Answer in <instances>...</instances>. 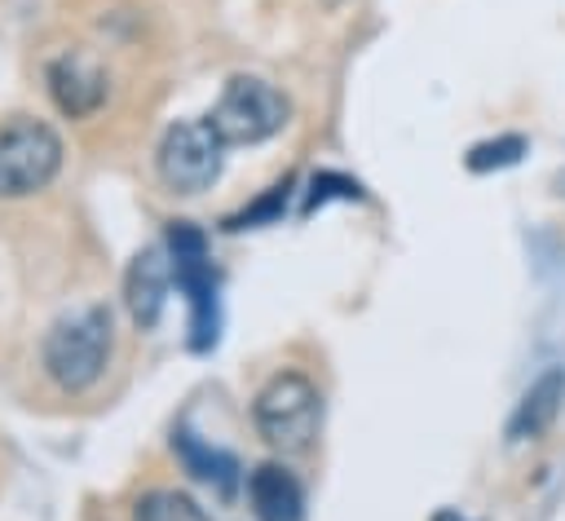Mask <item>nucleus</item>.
<instances>
[{
	"label": "nucleus",
	"instance_id": "obj_1",
	"mask_svg": "<svg viewBox=\"0 0 565 521\" xmlns=\"http://www.w3.org/2000/svg\"><path fill=\"white\" fill-rule=\"evenodd\" d=\"M110 358V313L102 305L75 309L66 318H57L40 344V362L44 375L62 389V393H84L102 380Z\"/></svg>",
	"mask_w": 565,
	"mask_h": 521
},
{
	"label": "nucleus",
	"instance_id": "obj_2",
	"mask_svg": "<svg viewBox=\"0 0 565 521\" xmlns=\"http://www.w3.org/2000/svg\"><path fill=\"white\" fill-rule=\"evenodd\" d=\"M256 433L282 455H305L322 424V393L300 371H278L252 402Z\"/></svg>",
	"mask_w": 565,
	"mask_h": 521
},
{
	"label": "nucleus",
	"instance_id": "obj_3",
	"mask_svg": "<svg viewBox=\"0 0 565 521\" xmlns=\"http://www.w3.org/2000/svg\"><path fill=\"white\" fill-rule=\"evenodd\" d=\"M62 137L31 115H18L9 124H0V199H31L40 190H49L62 172Z\"/></svg>",
	"mask_w": 565,
	"mask_h": 521
},
{
	"label": "nucleus",
	"instance_id": "obj_4",
	"mask_svg": "<svg viewBox=\"0 0 565 521\" xmlns=\"http://www.w3.org/2000/svg\"><path fill=\"white\" fill-rule=\"evenodd\" d=\"M287 115L291 106L274 84L256 75H234L221 88L216 106L207 110V124L225 146H256V141H269L287 124Z\"/></svg>",
	"mask_w": 565,
	"mask_h": 521
},
{
	"label": "nucleus",
	"instance_id": "obj_5",
	"mask_svg": "<svg viewBox=\"0 0 565 521\" xmlns=\"http://www.w3.org/2000/svg\"><path fill=\"white\" fill-rule=\"evenodd\" d=\"M154 168L172 194H203L225 168V141L207 119H177L154 150Z\"/></svg>",
	"mask_w": 565,
	"mask_h": 521
},
{
	"label": "nucleus",
	"instance_id": "obj_6",
	"mask_svg": "<svg viewBox=\"0 0 565 521\" xmlns=\"http://www.w3.org/2000/svg\"><path fill=\"white\" fill-rule=\"evenodd\" d=\"M168 260H172V283L190 300V344L207 349L216 340V274L207 260V238L190 221H172L168 230Z\"/></svg>",
	"mask_w": 565,
	"mask_h": 521
},
{
	"label": "nucleus",
	"instance_id": "obj_7",
	"mask_svg": "<svg viewBox=\"0 0 565 521\" xmlns=\"http://www.w3.org/2000/svg\"><path fill=\"white\" fill-rule=\"evenodd\" d=\"M44 79H49L53 106H57L66 119H88V115H97L102 102H106V71H102V62L88 57V53H79V49L57 53V57L49 62Z\"/></svg>",
	"mask_w": 565,
	"mask_h": 521
},
{
	"label": "nucleus",
	"instance_id": "obj_8",
	"mask_svg": "<svg viewBox=\"0 0 565 521\" xmlns=\"http://www.w3.org/2000/svg\"><path fill=\"white\" fill-rule=\"evenodd\" d=\"M168 287H172V260H168V247H146L132 256L128 274H124V300H128V313L141 331L159 327L163 318V305H168Z\"/></svg>",
	"mask_w": 565,
	"mask_h": 521
},
{
	"label": "nucleus",
	"instance_id": "obj_9",
	"mask_svg": "<svg viewBox=\"0 0 565 521\" xmlns=\"http://www.w3.org/2000/svg\"><path fill=\"white\" fill-rule=\"evenodd\" d=\"M561 406H565V366H547V371H539V380H530V389L512 406L508 442H534V437H543L561 419Z\"/></svg>",
	"mask_w": 565,
	"mask_h": 521
},
{
	"label": "nucleus",
	"instance_id": "obj_10",
	"mask_svg": "<svg viewBox=\"0 0 565 521\" xmlns=\"http://www.w3.org/2000/svg\"><path fill=\"white\" fill-rule=\"evenodd\" d=\"M247 499L256 521H300L305 517V490L282 464H260L247 477Z\"/></svg>",
	"mask_w": 565,
	"mask_h": 521
},
{
	"label": "nucleus",
	"instance_id": "obj_11",
	"mask_svg": "<svg viewBox=\"0 0 565 521\" xmlns=\"http://www.w3.org/2000/svg\"><path fill=\"white\" fill-rule=\"evenodd\" d=\"M177 455H181V464L190 468V477H199V481H216L221 486V495H230V486H234V459L230 455H221V450H212V446H203L194 433H177Z\"/></svg>",
	"mask_w": 565,
	"mask_h": 521
},
{
	"label": "nucleus",
	"instance_id": "obj_12",
	"mask_svg": "<svg viewBox=\"0 0 565 521\" xmlns=\"http://www.w3.org/2000/svg\"><path fill=\"white\" fill-rule=\"evenodd\" d=\"M132 521H212L185 490H146L132 503Z\"/></svg>",
	"mask_w": 565,
	"mask_h": 521
},
{
	"label": "nucleus",
	"instance_id": "obj_13",
	"mask_svg": "<svg viewBox=\"0 0 565 521\" xmlns=\"http://www.w3.org/2000/svg\"><path fill=\"white\" fill-rule=\"evenodd\" d=\"M525 155V137H494V141H477L472 150H468V168L472 172H490V168H508V163H516Z\"/></svg>",
	"mask_w": 565,
	"mask_h": 521
},
{
	"label": "nucleus",
	"instance_id": "obj_14",
	"mask_svg": "<svg viewBox=\"0 0 565 521\" xmlns=\"http://www.w3.org/2000/svg\"><path fill=\"white\" fill-rule=\"evenodd\" d=\"M282 199H287V185H274V190H269V194H265V199H260V203H256L252 212H243V216H234V221H230V230H243V225H256V221H269V216H274V212L282 208Z\"/></svg>",
	"mask_w": 565,
	"mask_h": 521
},
{
	"label": "nucleus",
	"instance_id": "obj_15",
	"mask_svg": "<svg viewBox=\"0 0 565 521\" xmlns=\"http://www.w3.org/2000/svg\"><path fill=\"white\" fill-rule=\"evenodd\" d=\"M433 521H468V517H459L455 508H441V512H433Z\"/></svg>",
	"mask_w": 565,
	"mask_h": 521
}]
</instances>
